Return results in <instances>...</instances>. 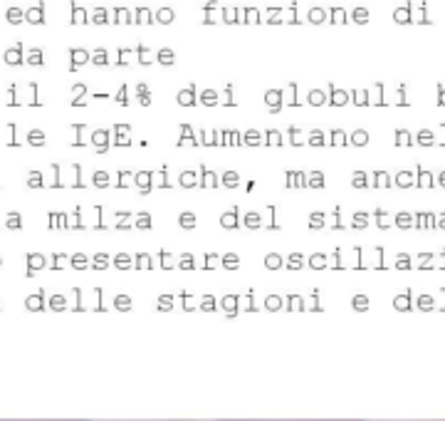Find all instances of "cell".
<instances>
[{"instance_id": "d6986e66", "label": "cell", "mask_w": 445, "mask_h": 421, "mask_svg": "<svg viewBox=\"0 0 445 421\" xmlns=\"http://www.w3.org/2000/svg\"><path fill=\"white\" fill-rule=\"evenodd\" d=\"M284 13H290L287 18H284V25H302V18L297 15L299 13V5H297V0H292L290 5H287V10Z\"/></svg>"}, {"instance_id": "d4e9b609", "label": "cell", "mask_w": 445, "mask_h": 421, "mask_svg": "<svg viewBox=\"0 0 445 421\" xmlns=\"http://www.w3.org/2000/svg\"><path fill=\"white\" fill-rule=\"evenodd\" d=\"M190 99H193V92H190V89L181 92V102H190Z\"/></svg>"}, {"instance_id": "52a82bcc", "label": "cell", "mask_w": 445, "mask_h": 421, "mask_svg": "<svg viewBox=\"0 0 445 421\" xmlns=\"http://www.w3.org/2000/svg\"><path fill=\"white\" fill-rule=\"evenodd\" d=\"M153 22H156V25H164V27L173 25V22H176V10H173L171 5H164V8H158V10L153 13Z\"/></svg>"}, {"instance_id": "6da1fadb", "label": "cell", "mask_w": 445, "mask_h": 421, "mask_svg": "<svg viewBox=\"0 0 445 421\" xmlns=\"http://www.w3.org/2000/svg\"><path fill=\"white\" fill-rule=\"evenodd\" d=\"M25 22H27V25H35V27L47 22V15H45V0H40L37 5H33V8L25 10Z\"/></svg>"}, {"instance_id": "7a4b0ae2", "label": "cell", "mask_w": 445, "mask_h": 421, "mask_svg": "<svg viewBox=\"0 0 445 421\" xmlns=\"http://www.w3.org/2000/svg\"><path fill=\"white\" fill-rule=\"evenodd\" d=\"M220 22L222 25H242V10L238 8V5H222L220 8Z\"/></svg>"}, {"instance_id": "8fae6325", "label": "cell", "mask_w": 445, "mask_h": 421, "mask_svg": "<svg viewBox=\"0 0 445 421\" xmlns=\"http://www.w3.org/2000/svg\"><path fill=\"white\" fill-rule=\"evenodd\" d=\"M215 13H220V3L218 0H208L203 5V25H215L218 20H215Z\"/></svg>"}, {"instance_id": "4fadbf2b", "label": "cell", "mask_w": 445, "mask_h": 421, "mask_svg": "<svg viewBox=\"0 0 445 421\" xmlns=\"http://www.w3.org/2000/svg\"><path fill=\"white\" fill-rule=\"evenodd\" d=\"M262 22V10L255 5L242 8V25H260Z\"/></svg>"}, {"instance_id": "44dd1931", "label": "cell", "mask_w": 445, "mask_h": 421, "mask_svg": "<svg viewBox=\"0 0 445 421\" xmlns=\"http://www.w3.org/2000/svg\"><path fill=\"white\" fill-rule=\"evenodd\" d=\"M25 62H27V65H45V52H42L40 47H33V50L27 52Z\"/></svg>"}, {"instance_id": "ba28073f", "label": "cell", "mask_w": 445, "mask_h": 421, "mask_svg": "<svg viewBox=\"0 0 445 421\" xmlns=\"http://www.w3.org/2000/svg\"><path fill=\"white\" fill-rule=\"evenodd\" d=\"M111 22L114 25H134V13L129 8L116 5V8H111Z\"/></svg>"}, {"instance_id": "2e32d148", "label": "cell", "mask_w": 445, "mask_h": 421, "mask_svg": "<svg viewBox=\"0 0 445 421\" xmlns=\"http://www.w3.org/2000/svg\"><path fill=\"white\" fill-rule=\"evenodd\" d=\"M87 59H89V52H87L84 47H72V50H70V67H72V70L82 67Z\"/></svg>"}, {"instance_id": "484cf974", "label": "cell", "mask_w": 445, "mask_h": 421, "mask_svg": "<svg viewBox=\"0 0 445 421\" xmlns=\"http://www.w3.org/2000/svg\"><path fill=\"white\" fill-rule=\"evenodd\" d=\"M139 97H141V99H144V102H146V99H148V95H146V87H144V84H141V87H139Z\"/></svg>"}, {"instance_id": "5bb4252c", "label": "cell", "mask_w": 445, "mask_h": 421, "mask_svg": "<svg viewBox=\"0 0 445 421\" xmlns=\"http://www.w3.org/2000/svg\"><path fill=\"white\" fill-rule=\"evenodd\" d=\"M327 13H329V20H327V22H332V25H346V22H349V13H346L341 5H332Z\"/></svg>"}, {"instance_id": "603a6c76", "label": "cell", "mask_w": 445, "mask_h": 421, "mask_svg": "<svg viewBox=\"0 0 445 421\" xmlns=\"http://www.w3.org/2000/svg\"><path fill=\"white\" fill-rule=\"evenodd\" d=\"M92 62H94V65H99V67H102V65H107V62H109V52H107L104 47H97V50L92 52Z\"/></svg>"}, {"instance_id": "9a60e30c", "label": "cell", "mask_w": 445, "mask_h": 421, "mask_svg": "<svg viewBox=\"0 0 445 421\" xmlns=\"http://www.w3.org/2000/svg\"><path fill=\"white\" fill-rule=\"evenodd\" d=\"M349 20H352L354 25H369V20H371L369 8H364V5H356L352 13H349Z\"/></svg>"}, {"instance_id": "7c38bea8", "label": "cell", "mask_w": 445, "mask_h": 421, "mask_svg": "<svg viewBox=\"0 0 445 421\" xmlns=\"http://www.w3.org/2000/svg\"><path fill=\"white\" fill-rule=\"evenodd\" d=\"M5 22H8V25H13V27L22 25V22H25V10H22V8H18V5H10V8L5 10Z\"/></svg>"}, {"instance_id": "30bf717a", "label": "cell", "mask_w": 445, "mask_h": 421, "mask_svg": "<svg viewBox=\"0 0 445 421\" xmlns=\"http://www.w3.org/2000/svg\"><path fill=\"white\" fill-rule=\"evenodd\" d=\"M327 20H329V13H327V8L312 5V8L307 10V22H309V25H324Z\"/></svg>"}, {"instance_id": "3957f363", "label": "cell", "mask_w": 445, "mask_h": 421, "mask_svg": "<svg viewBox=\"0 0 445 421\" xmlns=\"http://www.w3.org/2000/svg\"><path fill=\"white\" fill-rule=\"evenodd\" d=\"M393 22L396 25H413V3L406 0L403 5H398L393 10Z\"/></svg>"}, {"instance_id": "83f0119b", "label": "cell", "mask_w": 445, "mask_h": 421, "mask_svg": "<svg viewBox=\"0 0 445 421\" xmlns=\"http://www.w3.org/2000/svg\"><path fill=\"white\" fill-rule=\"evenodd\" d=\"M267 99H270V102H277V99H279V92H272V95L267 97Z\"/></svg>"}, {"instance_id": "7402d4cb", "label": "cell", "mask_w": 445, "mask_h": 421, "mask_svg": "<svg viewBox=\"0 0 445 421\" xmlns=\"http://www.w3.org/2000/svg\"><path fill=\"white\" fill-rule=\"evenodd\" d=\"M136 57H139V62H141V65H151V62H153V57H151V50H148L146 45H136Z\"/></svg>"}, {"instance_id": "ac0fdd59", "label": "cell", "mask_w": 445, "mask_h": 421, "mask_svg": "<svg viewBox=\"0 0 445 421\" xmlns=\"http://www.w3.org/2000/svg\"><path fill=\"white\" fill-rule=\"evenodd\" d=\"M418 15H413V22H418V25H426V27H430L433 25V20H430V15H428V3L426 0H421V5H418V10H416Z\"/></svg>"}, {"instance_id": "cb8c5ba5", "label": "cell", "mask_w": 445, "mask_h": 421, "mask_svg": "<svg viewBox=\"0 0 445 421\" xmlns=\"http://www.w3.org/2000/svg\"><path fill=\"white\" fill-rule=\"evenodd\" d=\"M129 62V50L126 47H119V55H116V65L121 67V65H126Z\"/></svg>"}, {"instance_id": "5b68a950", "label": "cell", "mask_w": 445, "mask_h": 421, "mask_svg": "<svg viewBox=\"0 0 445 421\" xmlns=\"http://www.w3.org/2000/svg\"><path fill=\"white\" fill-rule=\"evenodd\" d=\"M89 22H92V25H97V27L109 25V22H111V10H107L104 5H97V8H92V10H89Z\"/></svg>"}, {"instance_id": "8992f818", "label": "cell", "mask_w": 445, "mask_h": 421, "mask_svg": "<svg viewBox=\"0 0 445 421\" xmlns=\"http://www.w3.org/2000/svg\"><path fill=\"white\" fill-rule=\"evenodd\" d=\"M134 25H139V27H151V25H156L153 22V10L151 8H146V5H139L136 10H134Z\"/></svg>"}, {"instance_id": "9c48e42d", "label": "cell", "mask_w": 445, "mask_h": 421, "mask_svg": "<svg viewBox=\"0 0 445 421\" xmlns=\"http://www.w3.org/2000/svg\"><path fill=\"white\" fill-rule=\"evenodd\" d=\"M25 47H22V42H15L13 47H8L5 50V55H3V59L8 62V65H22L25 62V52H22Z\"/></svg>"}, {"instance_id": "e0dca14e", "label": "cell", "mask_w": 445, "mask_h": 421, "mask_svg": "<svg viewBox=\"0 0 445 421\" xmlns=\"http://www.w3.org/2000/svg\"><path fill=\"white\" fill-rule=\"evenodd\" d=\"M267 25H284V8H279V5H270L267 10Z\"/></svg>"}, {"instance_id": "ffe728a7", "label": "cell", "mask_w": 445, "mask_h": 421, "mask_svg": "<svg viewBox=\"0 0 445 421\" xmlns=\"http://www.w3.org/2000/svg\"><path fill=\"white\" fill-rule=\"evenodd\" d=\"M153 59H156L158 65H173V62H176V52H173L171 47H164V50L156 52V57Z\"/></svg>"}, {"instance_id": "277c9868", "label": "cell", "mask_w": 445, "mask_h": 421, "mask_svg": "<svg viewBox=\"0 0 445 421\" xmlns=\"http://www.w3.org/2000/svg\"><path fill=\"white\" fill-rule=\"evenodd\" d=\"M70 10H72V15H70L72 25H89V10L82 8L77 0H70Z\"/></svg>"}, {"instance_id": "f546056e", "label": "cell", "mask_w": 445, "mask_h": 421, "mask_svg": "<svg viewBox=\"0 0 445 421\" xmlns=\"http://www.w3.org/2000/svg\"><path fill=\"white\" fill-rule=\"evenodd\" d=\"M440 102H445V89H440Z\"/></svg>"}, {"instance_id": "f1b7e54d", "label": "cell", "mask_w": 445, "mask_h": 421, "mask_svg": "<svg viewBox=\"0 0 445 421\" xmlns=\"http://www.w3.org/2000/svg\"><path fill=\"white\" fill-rule=\"evenodd\" d=\"M312 102H322V95H319V92H312Z\"/></svg>"}, {"instance_id": "4316f807", "label": "cell", "mask_w": 445, "mask_h": 421, "mask_svg": "<svg viewBox=\"0 0 445 421\" xmlns=\"http://www.w3.org/2000/svg\"><path fill=\"white\" fill-rule=\"evenodd\" d=\"M334 102H344V95L341 92H334Z\"/></svg>"}]
</instances>
